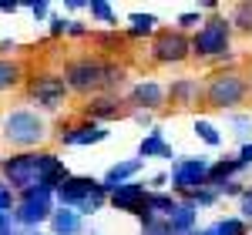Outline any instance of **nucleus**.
<instances>
[{
	"instance_id": "obj_37",
	"label": "nucleus",
	"mask_w": 252,
	"mask_h": 235,
	"mask_svg": "<svg viewBox=\"0 0 252 235\" xmlns=\"http://www.w3.org/2000/svg\"><path fill=\"white\" fill-rule=\"evenodd\" d=\"M31 14H34V20H44L47 14H51V3H47V0H37V3H31Z\"/></svg>"
},
{
	"instance_id": "obj_6",
	"label": "nucleus",
	"mask_w": 252,
	"mask_h": 235,
	"mask_svg": "<svg viewBox=\"0 0 252 235\" xmlns=\"http://www.w3.org/2000/svg\"><path fill=\"white\" fill-rule=\"evenodd\" d=\"M246 94H249V84H246L242 74H235V71H222V74H215V78L209 81V88H205L209 104L219 108V111H229V108H235V104H242Z\"/></svg>"
},
{
	"instance_id": "obj_23",
	"label": "nucleus",
	"mask_w": 252,
	"mask_h": 235,
	"mask_svg": "<svg viewBox=\"0 0 252 235\" xmlns=\"http://www.w3.org/2000/svg\"><path fill=\"white\" fill-rule=\"evenodd\" d=\"M195 135L202 138L209 148H219V145H222V135H219V128H215L212 121H205V118H198V121H195Z\"/></svg>"
},
{
	"instance_id": "obj_33",
	"label": "nucleus",
	"mask_w": 252,
	"mask_h": 235,
	"mask_svg": "<svg viewBox=\"0 0 252 235\" xmlns=\"http://www.w3.org/2000/svg\"><path fill=\"white\" fill-rule=\"evenodd\" d=\"M175 24H178L175 30H178V34H185V30H192V27H198V24H202V17H198V14H182V17L175 20Z\"/></svg>"
},
{
	"instance_id": "obj_41",
	"label": "nucleus",
	"mask_w": 252,
	"mask_h": 235,
	"mask_svg": "<svg viewBox=\"0 0 252 235\" xmlns=\"http://www.w3.org/2000/svg\"><path fill=\"white\" fill-rule=\"evenodd\" d=\"M152 185H155V192H158L161 185H168V175H165V172H161V175H155V178H152Z\"/></svg>"
},
{
	"instance_id": "obj_18",
	"label": "nucleus",
	"mask_w": 252,
	"mask_h": 235,
	"mask_svg": "<svg viewBox=\"0 0 252 235\" xmlns=\"http://www.w3.org/2000/svg\"><path fill=\"white\" fill-rule=\"evenodd\" d=\"M51 232L54 235H84V218L74 208H54L51 215Z\"/></svg>"
},
{
	"instance_id": "obj_12",
	"label": "nucleus",
	"mask_w": 252,
	"mask_h": 235,
	"mask_svg": "<svg viewBox=\"0 0 252 235\" xmlns=\"http://www.w3.org/2000/svg\"><path fill=\"white\" fill-rule=\"evenodd\" d=\"M128 101L135 104L138 111H158L161 104H165V88L158 84V81H138L135 88L128 91Z\"/></svg>"
},
{
	"instance_id": "obj_24",
	"label": "nucleus",
	"mask_w": 252,
	"mask_h": 235,
	"mask_svg": "<svg viewBox=\"0 0 252 235\" xmlns=\"http://www.w3.org/2000/svg\"><path fill=\"white\" fill-rule=\"evenodd\" d=\"M128 24H131L128 30H131L135 37H141V34H152V30H155L158 17H155V14H131V17H128Z\"/></svg>"
},
{
	"instance_id": "obj_14",
	"label": "nucleus",
	"mask_w": 252,
	"mask_h": 235,
	"mask_svg": "<svg viewBox=\"0 0 252 235\" xmlns=\"http://www.w3.org/2000/svg\"><path fill=\"white\" fill-rule=\"evenodd\" d=\"M108 138V128L104 124H97V121H84V124H74V128H67V131H61V145H97V141H104Z\"/></svg>"
},
{
	"instance_id": "obj_11",
	"label": "nucleus",
	"mask_w": 252,
	"mask_h": 235,
	"mask_svg": "<svg viewBox=\"0 0 252 235\" xmlns=\"http://www.w3.org/2000/svg\"><path fill=\"white\" fill-rule=\"evenodd\" d=\"M145 198H148V188H145V181H128V185H118L115 192L108 195V205L118 208V212H128V215H135L138 208L145 205Z\"/></svg>"
},
{
	"instance_id": "obj_17",
	"label": "nucleus",
	"mask_w": 252,
	"mask_h": 235,
	"mask_svg": "<svg viewBox=\"0 0 252 235\" xmlns=\"http://www.w3.org/2000/svg\"><path fill=\"white\" fill-rule=\"evenodd\" d=\"M195 218H198V208L192 202H182L168 218V235H195Z\"/></svg>"
},
{
	"instance_id": "obj_21",
	"label": "nucleus",
	"mask_w": 252,
	"mask_h": 235,
	"mask_svg": "<svg viewBox=\"0 0 252 235\" xmlns=\"http://www.w3.org/2000/svg\"><path fill=\"white\" fill-rule=\"evenodd\" d=\"M145 205L152 208V215H158V218H165V222H168V218H172V212L182 205V202H178L172 192H148Z\"/></svg>"
},
{
	"instance_id": "obj_46",
	"label": "nucleus",
	"mask_w": 252,
	"mask_h": 235,
	"mask_svg": "<svg viewBox=\"0 0 252 235\" xmlns=\"http://www.w3.org/2000/svg\"><path fill=\"white\" fill-rule=\"evenodd\" d=\"M24 235H40V232H24Z\"/></svg>"
},
{
	"instance_id": "obj_30",
	"label": "nucleus",
	"mask_w": 252,
	"mask_h": 235,
	"mask_svg": "<svg viewBox=\"0 0 252 235\" xmlns=\"http://www.w3.org/2000/svg\"><path fill=\"white\" fill-rule=\"evenodd\" d=\"M189 202H192L195 208H212L215 202H219V192H215V188H202V192H195Z\"/></svg>"
},
{
	"instance_id": "obj_10",
	"label": "nucleus",
	"mask_w": 252,
	"mask_h": 235,
	"mask_svg": "<svg viewBox=\"0 0 252 235\" xmlns=\"http://www.w3.org/2000/svg\"><path fill=\"white\" fill-rule=\"evenodd\" d=\"M192 54V40L178 30H161L155 40H152V58L158 64H178Z\"/></svg>"
},
{
	"instance_id": "obj_15",
	"label": "nucleus",
	"mask_w": 252,
	"mask_h": 235,
	"mask_svg": "<svg viewBox=\"0 0 252 235\" xmlns=\"http://www.w3.org/2000/svg\"><path fill=\"white\" fill-rule=\"evenodd\" d=\"M145 168V161L141 158H128V161H115L111 168H108V175L101 178V185L108 188V195L115 192L118 185H128V181H135V175Z\"/></svg>"
},
{
	"instance_id": "obj_35",
	"label": "nucleus",
	"mask_w": 252,
	"mask_h": 235,
	"mask_svg": "<svg viewBox=\"0 0 252 235\" xmlns=\"http://www.w3.org/2000/svg\"><path fill=\"white\" fill-rule=\"evenodd\" d=\"M242 192H246V188H242V181H239V178L225 181V185L219 188V195H235V198H242Z\"/></svg>"
},
{
	"instance_id": "obj_27",
	"label": "nucleus",
	"mask_w": 252,
	"mask_h": 235,
	"mask_svg": "<svg viewBox=\"0 0 252 235\" xmlns=\"http://www.w3.org/2000/svg\"><path fill=\"white\" fill-rule=\"evenodd\" d=\"M88 10H91V17L101 20V24H115V10H111V3H104V0H91Z\"/></svg>"
},
{
	"instance_id": "obj_1",
	"label": "nucleus",
	"mask_w": 252,
	"mask_h": 235,
	"mask_svg": "<svg viewBox=\"0 0 252 235\" xmlns=\"http://www.w3.org/2000/svg\"><path fill=\"white\" fill-rule=\"evenodd\" d=\"M54 202L58 208H74L81 218L84 215H94L108 205V188L97 181V178H81V175H71L64 178L54 192Z\"/></svg>"
},
{
	"instance_id": "obj_7",
	"label": "nucleus",
	"mask_w": 252,
	"mask_h": 235,
	"mask_svg": "<svg viewBox=\"0 0 252 235\" xmlns=\"http://www.w3.org/2000/svg\"><path fill=\"white\" fill-rule=\"evenodd\" d=\"M64 84L67 91H78V94H88V91H104V60L97 58H81L71 60L64 67Z\"/></svg>"
},
{
	"instance_id": "obj_22",
	"label": "nucleus",
	"mask_w": 252,
	"mask_h": 235,
	"mask_svg": "<svg viewBox=\"0 0 252 235\" xmlns=\"http://www.w3.org/2000/svg\"><path fill=\"white\" fill-rule=\"evenodd\" d=\"M20 78H24V71H20L17 60L0 58V91H10V88H17Z\"/></svg>"
},
{
	"instance_id": "obj_28",
	"label": "nucleus",
	"mask_w": 252,
	"mask_h": 235,
	"mask_svg": "<svg viewBox=\"0 0 252 235\" xmlns=\"http://www.w3.org/2000/svg\"><path fill=\"white\" fill-rule=\"evenodd\" d=\"M215 229H219V235H246V222H242L239 215H232V218L215 222Z\"/></svg>"
},
{
	"instance_id": "obj_32",
	"label": "nucleus",
	"mask_w": 252,
	"mask_h": 235,
	"mask_svg": "<svg viewBox=\"0 0 252 235\" xmlns=\"http://www.w3.org/2000/svg\"><path fill=\"white\" fill-rule=\"evenodd\" d=\"M141 235H168V222L165 218H152L148 225H141Z\"/></svg>"
},
{
	"instance_id": "obj_2",
	"label": "nucleus",
	"mask_w": 252,
	"mask_h": 235,
	"mask_svg": "<svg viewBox=\"0 0 252 235\" xmlns=\"http://www.w3.org/2000/svg\"><path fill=\"white\" fill-rule=\"evenodd\" d=\"M0 135L7 138L14 148H34V145H40L47 138V124H44V118L37 111L14 108V111H7L3 121H0Z\"/></svg>"
},
{
	"instance_id": "obj_29",
	"label": "nucleus",
	"mask_w": 252,
	"mask_h": 235,
	"mask_svg": "<svg viewBox=\"0 0 252 235\" xmlns=\"http://www.w3.org/2000/svg\"><path fill=\"white\" fill-rule=\"evenodd\" d=\"M229 124L235 128V138H242V141L252 135V118L249 115H229Z\"/></svg>"
},
{
	"instance_id": "obj_36",
	"label": "nucleus",
	"mask_w": 252,
	"mask_h": 235,
	"mask_svg": "<svg viewBox=\"0 0 252 235\" xmlns=\"http://www.w3.org/2000/svg\"><path fill=\"white\" fill-rule=\"evenodd\" d=\"M47 24H51V37H61V34H67V24H71V20H64V17H51Z\"/></svg>"
},
{
	"instance_id": "obj_26",
	"label": "nucleus",
	"mask_w": 252,
	"mask_h": 235,
	"mask_svg": "<svg viewBox=\"0 0 252 235\" xmlns=\"http://www.w3.org/2000/svg\"><path fill=\"white\" fill-rule=\"evenodd\" d=\"M115 88H125V67H118V64H104V91L111 94Z\"/></svg>"
},
{
	"instance_id": "obj_16",
	"label": "nucleus",
	"mask_w": 252,
	"mask_h": 235,
	"mask_svg": "<svg viewBox=\"0 0 252 235\" xmlns=\"http://www.w3.org/2000/svg\"><path fill=\"white\" fill-rule=\"evenodd\" d=\"M125 115V108H121V98L118 94H101L88 104V121H97V124H104V121H115V118Z\"/></svg>"
},
{
	"instance_id": "obj_19",
	"label": "nucleus",
	"mask_w": 252,
	"mask_h": 235,
	"mask_svg": "<svg viewBox=\"0 0 252 235\" xmlns=\"http://www.w3.org/2000/svg\"><path fill=\"white\" fill-rule=\"evenodd\" d=\"M138 158L141 161H148V158H168L172 161L175 151L165 145V138H161V128H152L148 138H141V145H138Z\"/></svg>"
},
{
	"instance_id": "obj_9",
	"label": "nucleus",
	"mask_w": 252,
	"mask_h": 235,
	"mask_svg": "<svg viewBox=\"0 0 252 235\" xmlns=\"http://www.w3.org/2000/svg\"><path fill=\"white\" fill-rule=\"evenodd\" d=\"M27 94H31V101H34L37 108L58 111L61 104H64V98H67V84H64V78H58V74H40V78L31 81Z\"/></svg>"
},
{
	"instance_id": "obj_45",
	"label": "nucleus",
	"mask_w": 252,
	"mask_h": 235,
	"mask_svg": "<svg viewBox=\"0 0 252 235\" xmlns=\"http://www.w3.org/2000/svg\"><path fill=\"white\" fill-rule=\"evenodd\" d=\"M0 235H24V232H17V229H10V232H0Z\"/></svg>"
},
{
	"instance_id": "obj_4",
	"label": "nucleus",
	"mask_w": 252,
	"mask_h": 235,
	"mask_svg": "<svg viewBox=\"0 0 252 235\" xmlns=\"http://www.w3.org/2000/svg\"><path fill=\"white\" fill-rule=\"evenodd\" d=\"M209 165H212V161H209L205 155L178 158V161L172 165V175H168V181H172V195L178 192L182 202H189L195 192L209 188Z\"/></svg>"
},
{
	"instance_id": "obj_40",
	"label": "nucleus",
	"mask_w": 252,
	"mask_h": 235,
	"mask_svg": "<svg viewBox=\"0 0 252 235\" xmlns=\"http://www.w3.org/2000/svg\"><path fill=\"white\" fill-rule=\"evenodd\" d=\"M135 121L138 124H152V115L148 111H135Z\"/></svg>"
},
{
	"instance_id": "obj_25",
	"label": "nucleus",
	"mask_w": 252,
	"mask_h": 235,
	"mask_svg": "<svg viewBox=\"0 0 252 235\" xmlns=\"http://www.w3.org/2000/svg\"><path fill=\"white\" fill-rule=\"evenodd\" d=\"M229 24H235L239 30H249L252 34V3H235L232 14H229Z\"/></svg>"
},
{
	"instance_id": "obj_44",
	"label": "nucleus",
	"mask_w": 252,
	"mask_h": 235,
	"mask_svg": "<svg viewBox=\"0 0 252 235\" xmlns=\"http://www.w3.org/2000/svg\"><path fill=\"white\" fill-rule=\"evenodd\" d=\"M195 235H219V229H215V225H209V229H198Z\"/></svg>"
},
{
	"instance_id": "obj_43",
	"label": "nucleus",
	"mask_w": 252,
	"mask_h": 235,
	"mask_svg": "<svg viewBox=\"0 0 252 235\" xmlns=\"http://www.w3.org/2000/svg\"><path fill=\"white\" fill-rule=\"evenodd\" d=\"M17 7H20V3H0V10H3V14H14Z\"/></svg>"
},
{
	"instance_id": "obj_34",
	"label": "nucleus",
	"mask_w": 252,
	"mask_h": 235,
	"mask_svg": "<svg viewBox=\"0 0 252 235\" xmlns=\"http://www.w3.org/2000/svg\"><path fill=\"white\" fill-rule=\"evenodd\" d=\"M10 208H14V192H10V188H7V181L0 178V215H3V212H10Z\"/></svg>"
},
{
	"instance_id": "obj_42",
	"label": "nucleus",
	"mask_w": 252,
	"mask_h": 235,
	"mask_svg": "<svg viewBox=\"0 0 252 235\" xmlns=\"http://www.w3.org/2000/svg\"><path fill=\"white\" fill-rule=\"evenodd\" d=\"M14 47H17L14 40H0V54H7V51H14Z\"/></svg>"
},
{
	"instance_id": "obj_31",
	"label": "nucleus",
	"mask_w": 252,
	"mask_h": 235,
	"mask_svg": "<svg viewBox=\"0 0 252 235\" xmlns=\"http://www.w3.org/2000/svg\"><path fill=\"white\" fill-rule=\"evenodd\" d=\"M239 218L242 222H252V188H246L242 198H239Z\"/></svg>"
},
{
	"instance_id": "obj_8",
	"label": "nucleus",
	"mask_w": 252,
	"mask_h": 235,
	"mask_svg": "<svg viewBox=\"0 0 252 235\" xmlns=\"http://www.w3.org/2000/svg\"><path fill=\"white\" fill-rule=\"evenodd\" d=\"M0 172H3V181L7 188H31L40 181V172H37V151H24V155H10L0 161Z\"/></svg>"
},
{
	"instance_id": "obj_38",
	"label": "nucleus",
	"mask_w": 252,
	"mask_h": 235,
	"mask_svg": "<svg viewBox=\"0 0 252 235\" xmlns=\"http://www.w3.org/2000/svg\"><path fill=\"white\" fill-rule=\"evenodd\" d=\"M239 165H242V168H249V165H252V141H246V145L239 148Z\"/></svg>"
},
{
	"instance_id": "obj_5",
	"label": "nucleus",
	"mask_w": 252,
	"mask_h": 235,
	"mask_svg": "<svg viewBox=\"0 0 252 235\" xmlns=\"http://www.w3.org/2000/svg\"><path fill=\"white\" fill-rule=\"evenodd\" d=\"M229 40H232V24L225 17H209L202 20L198 34L192 37V54L195 58H222V54H229Z\"/></svg>"
},
{
	"instance_id": "obj_3",
	"label": "nucleus",
	"mask_w": 252,
	"mask_h": 235,
	"mask_svg": "<svg viewBox=\"0 0 252 235\" xmlns=\"http://www.w3.org/2000/svg\"><path fill=\"white\" fill-rule=\"evenodd\" d=\"M51 215H54V188L51 185L37 181L20 192V205L14 208V222L20 229H37L40 222H51Z\"/></svg>"
},
{
	"instance_id": "obj_20",
	"label": "nucleus",
	"mask_w": 252,
	"mask_h": 235,
	"mask_svg": "<svg viewBox=\"0 0 252 235\" xmlns=\"http://www.w3.org/2000/svg\"><path fill=\"white\" fill-rule=\"evenodd\" d=\"M242 172V165H239V158H222V161H215V165H209V188H222L225 181H232L235 175Z\"/></svg>"
},
{
	"instance_id": "obj_13",
	"label": "nucleus",
	"mask_w": 252,
	"mask_h": 235,
	"mask_svg": "<svg viewBox=\"0 0 252 235\" xmlns=\"http://www.w3.org/2000/svg\"><path fill=\"white\" fill-rule=\"evenodd\" d=\"M165 94H168L172 104H178V108H192V104H198V98L205 94V88H202L198 78H178L165 88Z\"/></svg>"
},
{
	"instance_id": "obj_39",
	"label": "nucleus",
	"mask_w": 252,
	"mask_h": 235,
	"mask_svg": "<svg viewBox=\"0 0 252 235\" xmlns=\"http://www.w3.org/2000/svg\"><path fill=\"white\" fill-rule=\"evenodd\" d=\"M67 34H71V37H84V34H88V24H81V20H71V24H67Z\"/></svg>"
}]
</instances>
